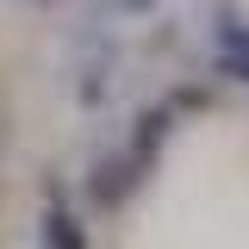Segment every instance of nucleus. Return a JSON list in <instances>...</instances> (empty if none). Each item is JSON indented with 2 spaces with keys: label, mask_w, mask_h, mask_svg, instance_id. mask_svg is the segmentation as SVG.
I'll use <instances>...</instances> for the list:
<instances>
[{
  "label": "nucleus",
  "mask_w": 249,
  "mask_h": 249,
  "mask_svg": "<svg viewBox=\"0 0 249 249\" xmlns=\"http://www.w3.org/2000/svg\"><path fill=\"white\" fill-rule=\"evenodd\" d=\"M44 243H50V249H88V237H81V218L69 212L62 199L44 212Z\"/></svg>",
  "instance_id": "1"
},
{
  "label": "nucleus",
  "mask_w": 249,
  "mask_h": 249,
  "mask_svg": "<svg viewBox=\"0 0 249 249\" xmlns=\"http://www.w3.org/2000/svg\"><path fill=\"white\" fill-rule=\"evenodd\" d=\"M218 69L237 75V81H249V31L243 25H224V31H218Z\"/></svg>",
  "instance_id": "2"
},
{
  "label": "nucleus",
  "mask_w": 249,
  "mask_h": 249,
  "mask_svg": "<svg viewBox=\"0 0 249 249\" xmlns=\"http://www.w3.org/2000/svg\"><path fill=\"white\" fill-rule=\"evenodd\" d=\"M112 6H137V13H143V6H150V0H112Z\"/></svg>",
  "instance_id": "3"
},
{
  "label": "nucleus",
  "mask_w": 249,
  "mask_h": 249,
  "mask_svg": "<svg viewBox=\"0 0 249 249\" xmlns=\"http://www.w3.org/2000/svg\"><path fill=\"white\" fill-rule=\"evenodd\" d=\"M0 143H6V119H0Z\"/></svg>",
  "instance_id": "4"
}]
</instances>
